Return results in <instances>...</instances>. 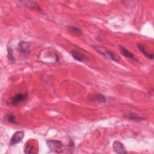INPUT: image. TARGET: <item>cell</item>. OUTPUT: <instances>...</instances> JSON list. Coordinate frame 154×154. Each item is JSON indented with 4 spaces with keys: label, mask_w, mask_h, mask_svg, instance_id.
<instances>
[{
    "label": "cell",
    "mask_w": 154,
    "mask_h": 154,
    "mask_svg": "<svg viewBox=\"0 0 154 154\" xmlns=\"http://www.w3.org/2000/svg\"><path fill=\"white\" fill-rule=\"evenodd\" d=\"M48 147L50 150L55 153H60L64 151L65 146L64 144L59 140H50L46 142Z\"/></svg>",
    "instance_id": "obj_1"
},
{
    "label": "cell",
    "mask_w": 154,
    "mask_h": 154,
    "mask_svg": "<svg viewBox=\"0 0 154 154\" xmlns=\"http://www.w3.org/2000/svg\"><path fill=\"white\" fill-rule=\"evenodd\" d=\"M23 152L25 153H37L38 152V147L37 141L34 140L30 139L25 143Z\"/></svg>",
    "instance_id": "obj_2"
},
{
    "label": "cell",
    "mask_w": 154,
    "mask_h": 154,
    "mask_svg": "<svg viewBox=\"0 0 154 154\" xmlns=\"http://www.w3.org/2000/svg\"><path fill=\"white\" fill-rule=\"evenodd\" d=\"M27 97H28L27 93H17L9 100V103L12 105H16L23 102L24 100H25Z\"/></svg>",
    "instance_id": "obj_3"
},
{
    "label": "cell",
    "mask_w": 154,
    "mask_h": 154,
    "mask_svg": "<svg viewBox=\"0 0 154 154\" xmlns=\"http://www.w3.org/2000/svg\"><path fill=\"white\" fill-rule=\"evenodd\" d=\"M94 48V49L100 54L103 55V56H105V57H107L108 58H109L110 60L116 61V62H119V60L118 59V58L111 51H108V50H101L100 48H99L97 46H93Z\"/></svg>",
    "instance_id": "obj_4"
},
{
    "label": "cell",
    "mask_w": 154,
    "mask_h": 154,
    "mask_svg": "<svg viewBox=\"0 0 154 154\" xmlns=\"http://www.w3.org/2000/svg\"><path fill=\"white\" fill-rule=\"evenodd\" d=\"M24 135H25V132L23 131H19L16 132L15 133L13 134V135L11 138L10 144L11 146H13L20 142L23 138Z\"/></svg>",
    "instance_id": "obj_5"
},
{
    "label": "cell",
    "mask_w": 154,
    "mask_h": 154,
    "mask_svg": "<svg viewBox=\"0 0 154 154\" xmlns=\"http://www.w3.org/2000/svg\"><path fill=\"white\" fill-rule=\"evenodd\" d=\"M18 49L22 55H25L29 52L30 44L26 41H20L18 43Z\"/></svg>",
    "instance_id": "obj_6"
},
{
    "label": "cell",
    "mask_w": 154,
    "mask_h": 154,
    "mask_svg": "<svg viewBox=\"0 0 154 154\" xmlns=\"http://www.w3.org/2000/svg\"><path fill=\"white\" fill-rule=\"evenodd\" d=\"M112 147L114 150L117 153H126L127 151L123 144L119 141H115L112 144Z\"/></svg>",
    "instance_id": "obj_7"
},
{
    "label": "cell",
    "mask_w": 154,
    "mask_h": 154,
    "mask_svg": "<svg viewBox=\"0 0 154 154\" xmlns=\"http://www.w3.org/2000/svg\"><path fill=\"white\" fill-rule=\"evenodd\" d=\"M120 51L121 54L125 57H126L128 59L135 61H138V60L136 58V57H135V55L130 51H129L126 48H125V47L123 46H120Z\"/></svg>",
    "instance_id": "obj_8"
},
{
    "label": "cell",
    "mask_w": 154,
    "mask_h": 154,
    "mask_svg": "<svg viewBox=\"0 0 154 154\" xmlns=\"http://www.w3.org/2000/svg\"><path fill=\"white\" fill-rule=\"evenodd\" d=\"M20 2L22 3L26 7L31 8V9H34L36 10H40V8L38 5V4L35 2L32 1H20Z\"/></svg>",
    "instance_id": "obj_9"
},
{
    "label": "cell",
    "mask_w": 154,
    "mask_h": 154,
    "mask_svg": "<svg viewBox=\"0 0 154 154\" xmlns=\"http://www.w3.org/2000/svg\"><path fill=\"white\" fill-rule=\"evenodd\" d=\"M123 115L125 117H126L129 119H131V120H133L140 121V120H142L144 119V118L140 117V116H138L136 113L133 112H131V111L126 112Z\"/></svg>",
    "instance_id": "obj_10"
},
{
    "label": "cell",
    "mask_w": 154,
    "mask_h": 154,
    "mask_svg": "<svg viewBox=\"0 0 154 154\" xmlns=\"http://www.w3.org/2000/svg\"><path fill=\"white\" fill-rule=\"evenodd\" d=\"M138 49L148 58L150 59V60H153V55L150 52H149L146 49V48L141 44L140 43H138L137 45Z\"/></svg>",
    "instance_id": "obj_11"
},
{
    "label": "cell",
    "mask_w": 154,
    "mask_h": 154,
    "mask_svg": "<svg viewBox=\"0 0 154 154\" xmlns=\"http://www.w3.org/2000/svg\"><path fill=\"white\" fill-rule=\"evenodd\" d=\"M72 55L73 57L74 58V59H75L76 60H77L79 62H84V58L77 51H72Z\"/></svg>",
    "instance_id": "obj_12"
},
{
    "label": "cell",
    "mask_w": 154,
    "mask_h": 154,
    "mask_svg": "<svg viewBox=\"0 0 154 154\" xmlns=\"http://www.w3.org/2000/svg\"><path fill=\"white\" fill-rule=\"evenodd\" d=\"M92 100L97 101V102H105L106 100V98L105 97V96H103L102 94H97L96 96H93Z\"/></svg>",
    "instance_id": "obj_13"
},
{
    "label": "cell",
    "mask_w": 154,
    "mask_h": 154,
    "mask_svg": "<svg viewBox=\"0 0 154 154\" xmlns=\"http://www.w3.org/2000/svg\"><path fill=\"white\" fill-rule=\"evenodd\" d=\"M6 117H7V120L9 122H11V123H14V124H18V122H17V120L16 119V117H14V116L12 113H11V112L8 113L6 115Z\"/></svg>",
    "instance_id": "obj_14"
},
{
    "label": "cell",
    "mask_w": 154,
    "mask_h": 154,
    "mask_svg": "<svg viewBox=\"0 0 154 154\" xmlns=\"http://www.w3.org/2000/svg\"><path fill=\"white\" fill-rule=\"evenodd\" d=\"M7 57H8V59L10 61H11V62L15 61V59H14V56H13V50L11 48H7Z\"/></svg>",
    "instance_id": "obj_15"
},
{
    "label": "cell",
    "mask_w": 154,
    "mask_h": 154,
    "mask_svg": "<svg viewBox=\"0 0 154 154\" xmlns=\"http://www.w3.org/2000/svg\"><path fill=\"white\" fill-rule=\"evenodd\" d=\"M70 28L72 31H75V32H77V33H81V29H80L79 28L75 26H72H72H70Z\"/></svg>",
    "instance_id": "obj_16"
}]
</instances>
